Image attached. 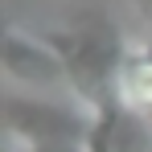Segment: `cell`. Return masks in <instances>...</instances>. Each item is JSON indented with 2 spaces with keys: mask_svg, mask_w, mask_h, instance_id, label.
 I'll list each match as a JSON object with an SVG mask.
<instances>
[{
  "mask_svg": "<svg viewBox=\"0 0 152 152\" xmlns=\"http://www.w3.org/2000/svg\"><path fill=\"white\" fill-rule=\"evenodd\" d=\"M41 37H45L53 50H58V58H62L74 103H82L91 115H99V111H107V107L119 103V95H115V78H119V66H124L127 41L111 25L45 29Z\"/></svg>",
  "mask_w": 152,
  "mask_h": 152,
  "instance_id": "cell-1",
  "label": "cell"
},
{
  "mask_svg": "<svg viewBox=\"0 0 152 152\" xmlns=\"http://www.w3.org/2000/svg\"><path fill=\"white\" fill-rule=\"evenodd\" d=\"M95 115L74 99H21L4 95V136L12 144H37V148H82L91 136Z\"/></svg>",
  "mask_w": 152,
  "mask_h": 152,
  "instance_id": "cell-2",
  "label": "cell"
},
{
  "mask_svg": "<svg viewBox=\"0 0 152 152\" xmlns=\"http://www.w3.org/2000/svg\"><path fill=\"white\" fill-rule=\"evenodd\" d=\"M0 58H4V74L12 86H25L29 95H58V99H74L70 95V78L66 66L41 33L8 25L4 41H0Z\"/></svg>",
  "mask_w": 152,
  "mask_h": 152,
  "instance_id": "cell-3",
  "label": "cell"
},
{
  "mask_svg": "<svg viewBox=\"0 0 152 152\" xmlns=\"http://www.w3.org/2000/svg\"><path fill=\"white\" fill-rule=\"evenodd\" d=\"M115 95L124 111L152 119V41H132L115 78Z\"/></svg>",
  "mask_w": 152,
  "mask_h": 152,
  "instance_id": "cell-4",
  "label": "cell"
},
{
  "mask_svg": "<svg viewBox=\"0 0 152 152\" xmlns=\"http://www.w3.org/2000/svg\"><path fill=\"white\" fill-rule=\"evenodd\" d=\"M4 152H82V148H37V144H12V140H8Z\"/></svg>",
  "mask_w": 152,
  "mask_h": 152,
  "instance_id": "cell-5",
  "label": "cell"
},
{
  "mask_svg": "<svg viewBox=\"0 0 152 152\" xmlns=\"http://www.w3.org/2000/svg\"><path fill=\"white\" fill-rule=\"evenodd\" d=\"M136 8H140L144 17H152V0H136Z\"/></svg>",
  "mask_w": 152,
  "mask_h": 152,
  "instance_id": "cell-6",
  "label": "cell"
}]
</instances>
